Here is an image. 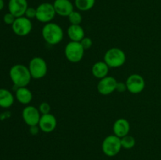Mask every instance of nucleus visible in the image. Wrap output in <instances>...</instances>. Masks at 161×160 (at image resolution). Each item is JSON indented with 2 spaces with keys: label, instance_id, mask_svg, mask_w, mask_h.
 Segmentation results:
<instances>
[{
  "label": "nucleus",
  "instance_id": "nucleus-1",
  "mask_svg": "<svg viewBox=\"0 0 161 160\" xmlns=\"http://www.w3.org/2000/svg\"><path fill=\"white\" fill-rule=\"evenodd\" d=\"M9 78L17 88L26 87L31 82V78L28 66L17 64L9 69Z\"/></svg>",
  "mask_w": 161,
  "mask_h": 160
},
{
  "label": "nucleus",
  "instance_id": "nucleus-2",
  "mask_svg": "<svg viewBox=\"0 0 161 160\" xmlns=\"http://www.w3.org/2000/svg\"><path fill=\"white\" fill-rule=\"evenodd\" d=\"M42 36L43 40L50 45L59 44L64 39L62 28L54 22H50L44 24L42 28Z\"/></svg>",
  "mask_w": 161,
  "mask_h": 160
},
{
  "label": "nucleus",
  "instance_id": "nucleus-3",
  "mask_svg": "<svg viewBox=\"0 0 161 160\" xmlns=\"http://www.w3.org/2000/svg\"><path fill=\"white\" fill-rule=\"evenodd\" d=\"M127 60L126 53L122 49L118 47L110 48L105 52L104 60L110 68H116L124 65Z\"/></svg>",
  "mask_w": 161,
  "mask_h": 160
},
{
  "label": "nucleus",
  "instance_id": "nucleus-4",
  "mask_svg": "<svg viewBox=\"0 0 161 160\" xmlns=\"http://www.w3.org/2000/svg\"><path fill=\"white\" fill-rule=\"evenodd\" d=\"M85 50L80 42L70 41L64 47V56L71 63L80 62L84 56Z\"/></svg>",
  "mask_w": 161,
  "mask_h": 160
},
{
  "label": "nucleus",
  "instance_id": "nucleus-5",
  "mask_svg": "<svg viewBox=\"0 0 161 160\" xmlns=\"http://www.w3.org/2000/svg\"><path fill=\"white\" fill-rule=\"evenodd\" d=\"M102 149L103 153L107 156H116L122 149L121 139L114 134L108 135L102 141Z\"/></svg>",
  "mask_w": 161,
  "mask_h": 160
},
{
  "label": "nucleus",
  "instance_id": "nucleus-6",
  "mask_svg": "<svg viewBox=\"0 0 161 160\" xmlns=\"http://www.w3.org/2000/svg\"><path fill=\"white\" fill-rule=\"evenodd\" d=\"M28 69L32 78L40 79L47 75L48 71L47 61L40 56H35L28 64Z\"/></svg>",
  "mask_w": 161,
  "mask_h": 160
},
{
  "label": "nucleus",
  "instance_id": "nucleus-7",
  "mask_svg": "<svg viewBox=\"0 0 161 160\" xmlns=\"http://www.w3.org/2000/svg\"><path fill=\"white\" fill-rule=\"evenodd\" d=\"M56 15L53 5L50 3H42L36 8V19L39 22L47 24L52 22Z\"/></svg>",
  "mask_w": 161,
  "mask_h": 160
},
{
  "label": "nucleus",
  "instance_id": "nucleus-8",
  "mask_svg": "<svg viewBox=\"0 0 161 160\" xmlns=\"http://www.w3.org/2000/svg\"><path fill=\"white\" fill-rule=\"evenodd\" d=\"M11 27L14 34L20 37H24L31 33L32 30V23L30 19L23 16L17 17Z\"/></svg>",
  "mask_w": 161,
  "mask_h": 160
},
{
  "label": "nucleus",
  "instance_id": "nucleus-9",
  "mask_svg": "<svg viewBox=\"0 0 161 160\" xmlns=\"http://www.w3.org/2000/svg\"><path fill=\"white\" fill-rule=\"evenodd\" d=\"M126 86L128 92L132 94H138L144 90L146 81L139 74H131L126 80Z\"/></svg>",
  "mask_w": 161,
  "mask_h": 160
},
{
  "label": "nucleus",
  "instance_id": "nucleus-10",
  "mask_svg": "<svg viewBox=\"0 0 161 160\" xmlns=\"http://www.w3.org/2000/svg\"><path fill=\"white\" fill-rule=\"evenodd\" d=\"M39 108L33 105H27L22 110V119L28 126L37 125L41 117Z\"/></svg>",
  "mask_w": 161,
  "mask_h": 160
},
{
  "label": "nucleus",
  "instance_id": "nucleus-11",
  "mask_svg": "<svg viewBox=\"0 0 161 160\" xmlns=\"http://www.w3.org/2000/svg\"><path fill=\"white\" fill-rule=\"evenodd\" d=\"M117 80L113 76L105 77V78L99 79L98 83L97 85V92L103 96H108L113 93L116 91Z\"/></svg>",
  "mask_w": 161,
  "mask_h": 160
},
{
  "label": "nucleus",
  "instance_id": "nucleus-12",
  "mask_svg": "<svg viewBox=\"0 0 161 160\" xmlns=\"http://www.w3.org/2000/svg\"><path fill=\"white\" fill-rule=\"evenodd\" d=\"M57 125L58 122L56 117L51 113L42 115L38 124L39 130L45 133H50L54 131Z\"/></svg>",
  "mask_w": 161,
  "mask_h": 160
},
{
  "label": "nucleus",
  "instance_id": "nucleus-13",
  "mask_svg": "<svg viewBox=\"0 0 161 160\" xmlns=\"http://www.w3.org/2000/svg\"><path fill=\"white\" fill-rule=\"evenodd\" d=\"M28 8V4L27 0H9L8 4L9 12L16 17L25 16Z\"/></svg>",
  "mask_w": 161,
  "mask_h": 160
},
{
  "label": "nucleus",
  "instance_id": "nucleus-14",
  "mask_svg": "<svg viewBox=\"0 0 161 160\" xmlns=\"http://www.w3.org/2000/svg\"><path fill=\"white\" fill-rule=\"evenodd\" d=\"M56 14L61 17H69L74 10V5L70 0H55L53 3Z\"/></svg>",
  "mask_w": 161,
  "mask_h": 160
},
{
  "label": "nucleus",
  "instance_id": "nucleus-15",
  "mask_svg": "<svg viewBox=\"0 0 161 160\" xmlns=\"http://www.w3.org/2000/svg\"><path fill=\"white\" fill-rule=\"evenodd\" d=\"M130 130V122L124 118L116 119L113 125V134L122 138L129 134Z\"/></svg>",
  "mask_w": 161,
  "mask_h": 160
},
{
  "label": "nucleus",
  "instance_id": "nucleus-16",
  "mask_svg": "<svg viewBox=\"0 0 161 160\" xmlns=\"http://www.w3.org/2000/svg\"><path fill=\"white\" fill-rule=\"evenodd\" d=\"M110 67L107 65L105 61H97L93 64L91 67V73L93 76L96 78L102 79L105 77L108 76V72H109Z\"/></svg>",
  "mask_w": 161,
  "mask_h": 160
},
{
  "label": "nucleus",
  "instance_id": "nucleus-17",
  "mask_svg": "<svg viewBox=\"0 0 161 160\" xmlns=\"http://www.w3.org/2000/svg\"><path fill=\"white\" fill-rule=\"evenodd\" d=\"M15 98L19 103L28 105L32 100L33 95L31 91L27 87L17 88L15 92Z\"/></svg>",
  "mask_w": 161,
  "mask_h": 160
},
{
  "label": "nucleus",
  "instance_id": "nucleus-18",
  "mask_svg": "<svg viewBox=\"0 0 161 160\" xmlns=\"http://www.w3.org/2000/svg\"><path fill=\"white\" fill-rule=\"evenodd\" d=\"M67 34L70 40L73 42H80L85 37V31L80 24H70L67 29Z\"/></svg>",
  "mask_w": 161,
  "mask_h": 160
},
{
  "label": "nucleus",
  "instance_id": "nucleus-19",
  "mask_svg": "<svg viewBox=\"0 0 161 160\" xmlns=\"http://www.w3.org/2000/svg\"><path fill=\"white\" fill-rule=\"evenodd\" d=\"M14 94L6 89H0V108H9L14 104Z\"/></svg>",
  "mask_w": 161,
  "mask_h": 160
},
{
  "label": "nucleus",
  "instance_id": "nucleus-20",
  "mask_svg": "<svg viewBox=\"0 0 161 160\" xmlns=\"http://www.w3.org/2000/svg\"><path fill=\"white\" fill-rule=\"evenodd\" d=\"M95 4V0H75V6L80 11H88Z\"/></svg>",
  "mask_w": 161,
  "mask_h": 160
},
{
  "label": "nucleus",
  "instance_id": "nucleus-21",
  "mask_svg": "<svg viewBox=\"0 0 161 160\" xmlns=\"http://www.w3.org/2000/svg\"><path fill=\"white\" fill-rule=\"evenodd\" d=\"M121 139V145H122V148L127 149H131L135 147V139L134 136H130V135H127V136H124V137L120 138Z\"/></svg>",
  "mask_w": 161,
  "mask_h": 160
},
{
  "label": "nucleus",
  "instance_id": "nucleus-22",
  "mask_svg": "<svg viewBox=\"0 0 161 160\" xmlns=\"http://www.w3.org/2000/svg\"><path fill=\"white\" fill-rule=\"evenodd\" d=\"M68 19H69V21L70 23V24L79 25L82 23L83 17H82V14L79 11L73 10L69 14V17H68Z\"/></svg>",
  "mask_w": 161,
  "mask_h": 160
},
{
  "label": "nucleus",
  "instance_id": "nucleus-23",
  "mask_svg": "<svg viewBox=\"0 0 161 160\" xmlns=\"http://www.w3.org/2000/svg\"><path fill=\"white\" fill-rule=\"evenodd\" d=\"M38 108H39V111H40L41 115L49 114V113H50V110H51L50 104L47 103V102H42Z\"/></svg>",
  "mask_w": 161,
  "mask_h": 160
},
{
  "label": "nucleus",
  "instance_id": "nucleus-24",
  "mask_svg": "<svg viewBox=\"0 0 161 160\" xmlns=\"http://www.w3.org/2000/svg\"><path fill=\"white\" fill-rule=\"evenodd\" d=\"M80 42L81 43L82 46L83 47V49H84L85 50H89V49H91L93 45L92 39L90 37H86V36H85Z\"/></svg>",
  "mask_w": 161,
  "mask_h": 160
},
{
  "label": "nucleus",
  "instance_id": "nucleus-25",
  "mask_svg": "<svg viewBox=\"0 0 161 160\" xmlns=\"http://www.w3.org/2000/svg\"><path fill=\"white\" fill-rule=\"evenodd\" d=\"M16 18H17V17H16L15 16H14L11 13L9 12L4 15V17H3V21H4V23L6 24L12 25L13 24H14V22L15 21Z\"/></svg>",
  "mask_w": 161,
  "mask_h": 160
},
{
  "label": "nucleus",
  "instance_id": "nucleus-26",
  "mask_svg": "<svg viewBox=\"0 0 161 160\" xmlns=\"http://www.w3.org/2000/svg\"><path fill=\"white\" fill-rule=\"evenodd\" d=\"M25 17H26L27 18L30 19V20H32V19L36 18V8L28 7V9H27L26 12H25Z\"/></svg>",
  "mask_w": 161,
  "mask_h": 160
},
{
  "label": "nucleus",
  "instance_id": "nucleus-27",
  "mask_svg": "<svg viewBox=\"0 0 161 160\" xmlns=\"http://www.w3.org/2000/svg\"><path fill=\"white\" fill-rule=\"evenodd\" d=\"M126 90H127L126 83H123V82H118L117 85H116V91H117L119 93H124Z\"/></svg>",
  "mask_w": 161,
  "mask_h": 160
},
{
  "label": "nucleus",
  "instance_id": "nucleus-28",
  "mask_svg": "<svg viewBox=\"0 0 161 160\" xmlns=\"http://www.w3.org/2000/svg\"><path fill=\"white\" fill-rule=\"evenodd\" d=\"M39 125H33V126H30V133L32 135H36L39 133Z\"/></svg>",
  "mask_w": 161,
  "mask_h": 160
},
{
  "label": "nucleus",
  "instance_id": "nucleus-29",
  "mask_svg": "<svg viewBox=\"0 0 161 160\" xmlns=\"http://www.w3.org/2000/svg\"><path fill=\"white\" fill-rule=\"evenodd\" d=\"M4 8V1L3 0H0V11Z\"/></svg>",
  "mask_w": 161,
  "mask_h": 160
},
{
  "label": "nucleus",
  "instance_id": "nucleus-30",
  "mask_svg": "<svg viewBox=\"0 0 161 160\" xmlns=\"http://www.w3.org/2000/svg\"><path fill=\"white\" fill-rule=\"evenodd\" d=\"M45 1H46V0H45Z\"/></svg>",
  "mask_w": 161,
  "mask_h": 160
}]
</instances>
